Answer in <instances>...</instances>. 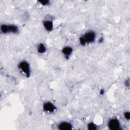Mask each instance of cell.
<instances>
[{
  "label": "cell",
  "instance_id": "obj_7",
  "mask_svg": "<svg viewBox=\"0 0 130 130\" xmlns=\"http://www.w3.org/2000/svg\"><path fill=\"white\" fill-rule=\"evenodd\" d=\"M44 26L45 29L48 31H51L53 29V23L50 21H45L44 22Z\"/></svg>",
  "mask_w": 130,
  "mask_h": 130
},
{
  "label": "cell",
  "instance_id": "obj_4",
  "mask_svg": "<svg viewBox=\"0 0 130 130\" xmlns=\"http://www.w3.org/2000/svg\"><path fill=\"white\" fill-rule=\"evenodd\" d=\"M108 126L111 130H118L120 129V124L117 119H112L108 122Z\"/></svg>",
  "mask_w": 130,
  "mask_h": 130
},
{
  "label": "cell",
  "instance_id": "obj_3",
  "mask_svg": "<svg viewBox=\"0 0 130 130\" xmlns=\"http://www.w3.org/2000/svg\"><path fill=\"white\" fill-rule=\"evenodd\" d=\"M19 68L25 74L27 77H29L30 75V69L29 64L25 61L21 62L19 64Z\"/></svg>",
  "mask_w": 130,
  "mask_h": 130
},
{
  "label": "cell",
  "instance_id": "obj_8",
  "mask_svg": "<svg viewBox=\"0 0 130 130\" xmlns=\"http://www.w3.org/2000/svg\"><path fill=\"white\" fill-rule=\"evenodd\" d=\"M73 49L70 47H66L62 50V52L67 56L68 57L72 53Z\"/></svg>",
  "mask_w": 130,
  "mask_h": 130
},
{
  "label": "cell",
  "instance_id": "obj_5",
  "mask_svg": "<svg viewBox=\"0 0 130 130\" xmlns=\"http://www.w3.org/2000/svg\"><path fill=\"white\" fill-rule=\"evenodd\" d=\"M43 109L45 111L48 112H53L55 110L56 108L52 103L47 102L44 104Z\"/></svg>",
  "mask_w": 130,
  "mask_h": 130
},
{
  "label": "cell",
  "instance_id": "obj_11",
  "mask_svg": "<svg viewBox=\"0 0 130 130\" xmlns=\"http://www.w3.org/2000/svg\"><path fill=\"white\" fill-rule=\"evenodd\" d=\"M124 117H125L126 119H127V120H129V117H130V113H129V112H125V113H124Z\"/></svg>",
  "mask_w": 130,
  "mask_h": 130
},
{
  "label": "cell",
  "instance_id": "obj_9",
  "mask_svg": "<svg viewBox=\"0 0 130 130\" xmlns=\"http://www.w3.org/2000/svg\"><path fill=\"white\" fill-rule=\"evenodd\" d=\"M38 51L40 53H43L46 51V48L43 44H40L38 47Z\"/></svg>",
  "mask_w": 130,
  "mask_h": 130
},
{
  "label": "cell",
  "instance_id": "obj_1",
  "mask_svg": "<svg viewBox=\"0 0 130 130\" xmlns=\"http://www.w3.org/2000/svg\"><path fill=\"white\" fill-rule=\"evenodd\" d=\"M95 38V33L93 31H89L85 33L80 38V42L81 45H84L87 43L93 42Z\"/></svg>",
  "mask_w": 130,
  "mask_h": 130
},
{
  "label": "cell",
  "instance_id": "obj_6",
  "mask_svg": "<svg viewBox=\"0 0 130 130\" xmlns=\"http://www.w3.org/2000/svg\"><path fill=\"white\" fill-rule=\"evenodd\" d=\"M58 129L60 130H69L72 128V125L68 122H63L58 125Z\"/></svg>",
  "mask_w": 130,
  "mask_h": 130
},
{
  "label": "cell",
  "instance_id": "obj_12",
  "mask_svg": "<svg viewBox=\"0 0 130 130\" xmlns=\"http://www.w3.org/2000/svg\"><path fill=\"white\" fill-rule=\"evenodd\" d=\"M39 2L40 3H41L42 5H46L47 4H48V3H49V2L48 1L45 0V1H39Z\"/></svg>",
  "mask_w": 130,
  "mask_h": 130
},
{
  "label": "cell",
  "instance_id": "obj_2",
  "mask_svg": "<svg viewBox=\"0 0 130 130\" xmlns=\"http://www.w3.org/2000/svg\"><path fill=\"white\" fill-rule=\"evenodd\" d=\"M1 31L4 34L8 33L9 32L12 33H16L18 31V28L16 26L13 25H2L1 26Z\"/></svg>",
  "mask_w": 130,
  "mask_h": 130
},
{
  "label": "cell",
  "instance_id": "obj_10",
  "mask_svg": "<svg viewBox=\"0 0 130 130\" xmlns=\"http://www.w3.org/2000/svg\"><path fill=\"white\" fill-rule=\"evenodd\" d=\"M88 129L91 130H94L96 129V126L92 122H91L88 124Z\"/></svg>",
  "mask_w": 130,
  "mask_h": 130
}]
</instances>
